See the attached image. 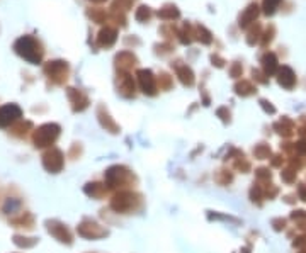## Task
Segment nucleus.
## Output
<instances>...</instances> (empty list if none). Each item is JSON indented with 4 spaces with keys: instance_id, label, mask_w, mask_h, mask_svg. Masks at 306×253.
<instances>
[{
    "instance_id": "obj_1",
    "label": "nucleus",
    "mask_w": 306,
    "mask_h": 253,
    "mask_svg": "<svg viewBox=\"0 0 306 253\" xmlns=\"http://www.w3.org/2000/svg\"><path fill=\"white\" fill-rule=\"evenodd\" d=\"M15 51L21 56H24L26 60L31 61V63H39L41 56H43V49H41L39 43H38L34 37L24 36L15 43Z\"/></svg>"
},
{
    "instance_id": "obj_2",
    "label": "nucleus",
    "mask_w": 306,
    "mask_h": 253,
    "mask_svg": "<svg viewBox=\"0 0 306 253\" xmlns=\"http://www.w3.org/2000/svg\"><path fill=\"white\" fill-rule=\"evenodd\" d=\"M56 136H58V126L46 124L34 134V143H36V146H46V145L53 143Z\"/></svg>"
},
{
    "instance_id": "obj_7",
    "label": "nucleus",
    "mask_w": 306,
    "mask_h": 253,
    "mask_svg": "<svg viewBox=\"0 0 306 253\" xmlns=\"http://www.w3.org/2000/svg\"><path fill=\"white\" fill-rule=\"evenodd\" d=\"M279 2H281V0H266V3H264V7H266V12L267 14H272Z\"/></svg>"
},
{
    "instance_id": "obj_6",
    "label": "nucleus",
    "mask_w": 306,
    "mask_h": 253,
    "mask_svg": "<svg viewBox=\"0 0 306 253\" xmlns=\"http://www.w3.org/2000/svg\"><path fill=\"white\" fill-rule=\"evenodd\" d=\"M264 61H266L267 72H269V73H272L274 68H275V58H274V55H267L266 58H264Z\"/></svg>"
},
{
    "instance_id": "obj_5",
    "label": "nucleus",
    "mask_w": 306,
    "mask_h": 253,
    "mask_svg": "<svg viewBox=\"0 0 306 253\" xmlns=\"http://www.w3.org/2000/svg\"><path fill=\"white\" fill-rule=\"evenodd\" d=\"M294 82H296V78H294V73L291 72V68L284 67L281 70V76H279V83H281L282 87H286V89H291V87L294 85Z\"/></svg>"
},
{
    "instance_id": "obj_3",
    "label": "nucleus",
    "mask_w": 306,
    "mask_h": 253,
    "mask_svg": "<svg viewBox=\"0 0 306 253\" xmlns=\"http://www.w3.org/2000/svg\"><path fill=\"white\" fill-rule=\"evenodd\" d=\"M17 117H21V109H19L17 106L10 104V106L0 107V128L10 124V122L15 121Z\"/></svg>"
},
{
    "instance_id": "obj_4",
    "label": "nucleus",
    "mask_w": 306,
    "mask_h": 253,
    "mask_svg": "<svg viewBox=\"0 0 306 253\" xmlns=\"http://www.w3.org/2000/svg\"><path fill=\"white\" fill-rule=\"evenodd\" d=\"M44 167L51 172H56L61 168V153L60 151H51L48 155H44Z\"/></svg>"
},
{
    "instance_id": "obj_8",
    "label": "nucleus",
    "mask_w": 306,
    "mask_h": 253,
    "mask_svg": "<svg viewBox=\"0 0 306 253\" xmlns=\"http://www.w3.org/2000/svg\"><path fill=\"white\" fill-rule=\"evenodd\" d=\"M300 195H301V199H303V201H306V189L303 185L300 187Z\"/></svg>"
}]
</instances>
